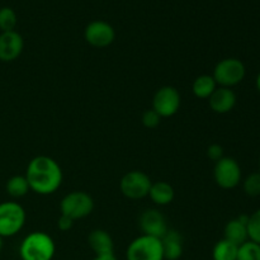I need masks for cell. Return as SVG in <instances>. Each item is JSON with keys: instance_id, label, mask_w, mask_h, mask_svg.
<instances>
[{"instance_id": "6da1fadb", "label": "cell", "mask_w": 260, "mask_h": 260, "mask_svg": "<svg viewBox=\"0 0 260 260\" xmlns=\"http://www.w3.org/2000/svg\"><path fill=\"white\" fill-rule=\"evenodd\" d=\"M25 178L30 190L37 194H52L62 183V170L52 157L40 155L33 157L27 167Z\"/></svg>"}, {"instance_id": "7a4b0ae2", "label": "cell", "mask_w": 260, "mask_h": 260, "mask_svg": "<svg viewBox=\"0 0 260 260\" xmlns=\"http://www.w3.org/2000/svg\"><path fill=\"white\" fill-rule=\"evenodd\" d=\"M56 253L53 239L42 231H35L23 239L19 246L22 260H52Z\"/></svg>"}, {"instance_id": "3957f363", "label": "cell", "mask_w": 260, "mask_h": 260, "mask_svg": "<svg viewBox=\"0 0 260 260\" xmlns=\"http://www.w3.org/2000/svg\"><path fill=\"white\" fill-rule=\"evenodd\" d=\"M246 75V69L243 61L235 57L223 58L213 69V79L217 86L233 88L244 80Z\"/></svg>"}, {"instance_id": "277c9868", "label": "cell", "mask_w": 260, "mask_h": 260, "mask_svg": "<svg viewBox=\"0 0 260 260\" xmlns=\"http://www.w3.org/2000/svg\"><path fill=\"white\" fill-rule=\"evenodd\" d=\"M94 210V201L83 190H74L61 200L60 211L61 215L68 216L71 220H81L90 215Z\"/></svg>"}, {"instance_id": "5b68a950", "label": "cell", "mask_w": 260, "mask_h": 260, "mask_svg": "<svg viewBox=\"0 0 260 260\" xmlns=\"http://www.w3.org/2000/svg\"><path fill=\"white\" fill-rule=\"evenodd\" d=\"M25 211L19 203H0V236L10 238L19 233L25 223Z\"/></svg>"}, {"instance_id": "8992f818", "label": "cell", "mask_w": 260, "mask_h": 260, "mask_svg": "<svg viewBox=\"0 0 260 260\" xmlns=\"http://www.w3.org/2000/svg\"><path fill=\"white\" fill-rule=\"evenodd\" d=\"M127 260H164L161 240L141 235L135 239L126 251Z\"/></svg>"}, {"instance_id": "52a82bcc", "label": "cell", "mask_w": 260, "mask_h": 260, "mask_svg": "<svg viewBox=\"0 0 260 260\" xmlns=\"http://www.w3.org/2000/svg\"><path fill=\"white\" fill-rule=\"evenodd\" d=\"M151 184L152 182L149 175L140 170H132L122 177L119 188L124 197L129 200H141L149 196Z\"/></svg>"}, {"instance_id": "ba28073f", "label": "cell", "mask_w": 260, "mask_h": 260, "mask_svg": "<svg viewBox=\"0 0 260 260\" xmlns=\"http://www.w3.org/2000/svg\"><path fill=\"white\" fill-rule=\"evenodd\" d=\"M213 178L216 184L222 189H233L241 182V168L233 157L223 156L215 162Z\"/></svg>"}, {"instance_id": "9c48e42d", "label": "cell", "mask_w": 260, "mask_h": 260, "mask_svg": "<svg viewBox=\"0 0 260 260\" xmlns=\"http://www.w3.org/2000/svg\"><path fill=\"white\" fill-rule=\"evenodd\" d=\"M182 98L174 86H162L155 93L152 98V109L159 114L161 118L173 117L180 108Z\"/></svg>"}, {"instance_id": "30bf717a", "label": "cell", "mask_w": 260, "mask_h": 260, "mask_svg": "<svg viewBox=\"0 0 260 260\" xmlns=\"http://www.w3.org/2000/svg\"><path fill=\"white\" fill-rule=\"evenodd\" d=\"M85 41L93 47L104 48L112 45L116 38L114 28L104 20H93L89 23L84 30Z\"/></svg>"}, {"instance_id": "8fae6325", "label": "cell", "mask_w": 260, "mask_h": 260, "mask_svg": "<svg viewBox=\"0 0 260 260\" xmlns=\"http://www.w3.org/2000/svg\"><path fill=\"white\" fill-rule=\"evenodd\" d=\"M139 226L142 231V235L152 236L156 239H161L169 230L165 216L154 208L145 210L140 215Z\"/></svg>"}, {"instance_id": "7c38bea8", "label": "cell", "mask_w": 260, "mask_h": 260, "mask_svg": "<svg viewBox=\"0 0 260 260\" xmlns=\"http://www.w3.org/2000/svg\"><path fill=\"white\" fill-rule=\"evenodd\" d=\"M24 41L17 30L0 33V61L12 62L23 52Z\"/></svg>"}, {"instance_id": "4fadbf2b", "label": "cell", "mask_w": 260, "mask_h": 260, "mask_svg": "<svg viewBox=\"0 0 260 260\" xmlns=\"http://www.w3.org/2000/svg\"><path fill=\"white\" fill-rule=\"evenodd\" d=\"M207 101L210 104V108L215 113L225 114L233 111L234 107H235L236 94L231 88L217 86Z\"/></svg>"}, {"instance_id": "5bb4252c", "label": "cell", "mask_w": 260, "mask_h": 260, "mask_svg": "<svg viewBox=\"0 0 260 260\" xmlns=\"http://www.w3.org/2000/svg\"><path fill=\"white\" fill-rule=\"evenodd\" d=\"M249 216L243 215L229 221L223 230V239L235 244L236 246H240L246 243L249 240L248 228H246Z\"/></svg>"}, {"instance_id": "9a60e30c", "label": "cell", "mask_w": 260, "mask_h": 260, "mask_svg": "<svg viewBox=\"0 0 260 260\" xmlns=\"http://www.w3.org/2000/svg\"><path fill=\"white\" fill-rule=\"evenodd\" d=\"M164 260H178L183 255V236L179 231L169 229L161 239Z\"/></svg>"}, {"instance_id": "2e32d148", "label": "cell", "mask_w": 260, "mask_h": 260, "mask_svg": "<svg viewBox=\"0 0 260 260\" xmlns=\"http://www.w3.org/2000/svg\"><path fill=\"white\" fill-rule=\"evenodd\" d=\"M88 245L95 255L114 254V243L112 236L102 229H95L88 236Z\"/></svg>"}, {"instance_id": "e0dca14e", "label": "cell", "mask_w": 260, "mask_h": 260, "mask_svg": "<svg viewBox=\"0 0 260 260\" xmlns=\"http://www.w3.org/2000/svg\"><path fill=\"white\" fill-rule=\"evenodd\" d=\"M149 197L157 206H168L174 201V188L167 182L152 183L150 188Z\"/></svg>"}, {"instance_id": "ac0fdd59", "label": "cell", "mask_w": 260, "mask_h": 260, "mask_svg": "<svg viewBox=\"0 0 260 260\" xmlns=\"http://www.w3.org/2000/svg\"><path fill=\"white\" fill-rule=\"evenodd\" d=\"M217 84H216L215 79L212 75H207L203 74L196 78V80L192 84V90L197 98L200 99H208L211 94L216 90Z\"/></svg>"}, {"instance_id": "d6986e66", "label": "cell", "mask_w": 260, "mask_h": 260, "mask_svg": "<svg viewBox=\"0 0 260 260\" xmlns=\"http://www.w3.org/2000/svg\"><path fill=\"white\" fill-rule=\"evenodd\" d=\"M238 249L235 244L230 241L222 240L217 241L212 249V259L213 260H236L238 258Z\"/></svg>"}, {"instance_id": "ffe728a7", "label": "cell", "mask_w": 260, "mask_h": 260, "mask_svg": "<svg viewBox=\"0 0 260 260\" xmlns=\"http://www.w3.org/2000/svg\"><path fill=\"white\" fill-rule=\"evenodd\" d=\"M5 188H7L8 194L13 198L24 197V196H27V193L30 190L25 175H14V177L9 178Z\"/></svg>"}, {"instance_id": "44dd1931", "label": "cell", "mask_w": 260, "mask_h": 260, "mask_svg": "<svg viewBox=\"0 0 260 260\" xmlns=\"http://www.w3.org/2000/svg\"><path fill=\"white\" fill-rule=\"evenodd\" d=\"M236 260H260V245L248 240L239 246Z\"/></svg>"}, {"instance_id": "7402d4cb", "label": "cell", "mask_w": 260, "mask_h": 260, "mask_svg": "<svg viewBox=\"0 0 260 260\" xmlns=\"http://www.w3.org/2000/svg\"><path fill=\"white\" fill-rule=\"evenodd\" d=\"M17 22V14H15V12L12 8L4 7L0 9V30L2 32L14 30Z\"/></svg>"}, {"instance_id": "603a6c76", "label": "cell", "mask_w": 260, "mask_h": 260, "mask_svg": "<svg viewBox=\"0 0 260 260\" xmlns=\"http://www.w3.org/2000/svg\"><path fill=\"white\" fill-rule=\"evenodd\" d=\"M248 235L249 240L260 245V208L256 210L251 216H249L248 220Z\"/></svg>"}, {"instance_id": "cb8c5ba5", "label": "cell", "mask_w": 260, "mask_h": 260, "mask_svg": "<svg viewBox=\"0 0 260 260\" xmlns=\"http://www.w3.org/2000/svg\"><path fill=\"white\" fill-rule=\"evenodd\" d=\"M244 192L250 197H258L260 196V172L251 173L244 180Z\"/></svg>"}, {"instance_id": "d4e9b609", "label": "cell", "mask_w": 260, "mask_h": 260, "mask_svg": "<svg viewBox=\"0 0 260 260\" xmlns=\"http://www.w3.org/2000/svg\"><path fill=\"white\" fill-rule=\"evenodd\" d=\"M141 122L146 128H156L160 124V122H161V117L151 108L144 112L141 117Z\"/></svg>"}, {"instance_id": "484cf974", "label": "cell", "mask_w": 260, "mask_h": 260, "mask_svg": "<svg viewBox=\"0 0 260 260\" xmlns=\"http://www.w3.org/2000/svg\"><path fill=\"white\" fill-rule=\"evenodd\" d=\"M207 157L212 161L217 162L223 157V147L218 144H212L207 147Z\"/></svg>"}, {"instance_id": "4316f807", "label": "cell", "mask_w": 260, "mask_h": 260, "mask_svg": "<svg viewBox=\"0 0 260 260\" xmlns=\"http://www.w3.org/2000/svg\"><path fill=\"white\" fill-rule=\"evenodd\" d=\"M73 226H74V220H71V218L68 217V216H63V215L60 216V218H58L57 221L58 230L66 233V231L71 230Z\"/></svg>"}, {"instance_id": "83f0119b", "label": "cell", "mask_w": 260, "mask_h": 260, "mask_svg": "<svg viewBox=\"0 0 260 260\" xmlns=\"http://www.w3.org/2000/svg\"><path fill=\"white\" fill-rule=\"evenodd\" d=\"M93 260H117L114 254H107V255H95Z\"/></svg>"}, {"instance_id": "f1b7e54d", "label": "cell", "mask_w": 260, "mask_h": 260, "mask_svg": "<svg viewBox=\"0 0 260 260\" xmlns=\"http://www.w3.org/2000/svg\"><path fill=\"white\" fill-rule=\"evenodd\" d=\"M256 88H258V90L260 91V73H259L258 78H256Z\"/></svg>"}, {"instance_id": "f546056e", "label": "cell", "mask_w": 260, "mask_h": 260, "mask_svg": "<svg viewBox=\"0 0 260 260\" xmlns=\"http://www.w3.org/2000/svg\"><path fill=\"white\" fill-rule=\"evenodd\" d=\"M2 249H3V238L0 236V251H2Z\"/></svg>"}, {"instance_id": "4dcf8cb0", "label": "cell", "mask_w": 260, "mask_h": 260, "mask_svg": "<svg viewBox=\"0 0 260 260\" xmlns=\"http://www.w3.org/2000/svg\"><path fill=\"white\" fill-rule=\"evenodd\" d=\"M259 172H260V159H259Z\"/></svg>"}]
</instances>
